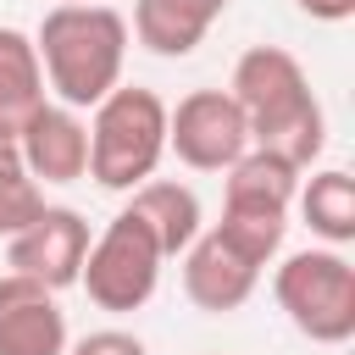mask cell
<instances>
[{"label":"cell","instance_id":"cell-1","mask_svg":"<svg viewBox=\"0 0 355 355\" xmlns=\"http://www.w3.org/2000/svg\"><path fill=\"white\" fill-rule=\"evenodd\" d=\"M227 94L239 100V111L250 122V144L277 150L300 172L316 166V155L327 144V116H322V100L311 94V78H305V67H300L294 50H283V44H250L233 61Z\"/></svg>","mask_w":355,"mask_h":355},{"label":"cell","instance_id":"cell-2","mask_svg":"<svg viewBox=\"0 0 355 355\" xmlns=\"http://www.w3.org/2000/svg\"><path fill=\"white\" fill-rule=\"evenodd\" d=\"M128 17L105 0H61L44 11L33 50L44 67V89L72 105V111H94L128 67Z\"/></svg>","mask_w":355,"mask_h":355},{"label":"cell","instance_id":"cell-3","mask_svg":"<svg viewBox=\"0 0 355 355\" xmlns=\"http://www.w3.org/2000/svg\"><path fill=\"white\" fill-rule=\"evenodd\" d=\"M166 155V100L144 83H116L89 111V178L111 194L155 178Z\"/></svg>","mask_w":355,"mask_h":355},{"label":"cell","instance_id":"cell-4","mask_svg":"<svg viewBox=\"0 0 355 355\" xmlns=\"http://www.w3.org/2000/svg\"><path fill=\"white\" fill-rule=\"evenodd\" d=\"M272 294H277V311L294 322V333H305L311 344L355 338V266L344 250L316 244V250L283 255V266L272 272Z\"/></svg>","mask_w":355,"mask_h":355},{"label":"cell","instance_id":"cell-5","mask_svg":"<svg viewBox=\"0 0 355 355\" xmlns=\"http://www.w3.org/2000/svg\"><path fill=\"white\" fill-rule=\"evenodd\" d=\"M161 266H166L161 244H155L150 227L122 205V211L89 239V255H83L78 283H83V294H89L100 311L128 316V311H144V305H150V294L161 288Z\"/></svg>","mask_w":355,"mask_h":355},{"label":"cell","instance_id":"cell-6","mask_svg":"<svg viewBox=\"0 0 355 355\" xmlns=\"http://www.w3.org/2000/svg\"><path fill=\"white\" fill-rule=\"evenodd\" d=\"M166 150L194 172H227L250 150V122L227 89H189L166 105Z\"/></svg>","mask_w":355,"mask_h":355},{"label":"cell","instance_id":"cell-7","mask_svg":"<svg viewBox=\"0 0 355 355\" xmlns=\"http://www.w3.org/2000/svg\"><path fill=\"white\" fill-rule=\"evenodd\" d=\"M89 255V222L72 205H44L28 227H17L6 239V272H22L44 288H72Z\"/></svg>","mask_w":355,"mask_h":355},{"label":"cell","instance_id":"cell-8","mask_svg":"<svg viewBox=\"0 0 355 355\" xmlns=\"http://www.w3.org/2000/svg\"><path fill=\"white\" fill-rule=\"evenodd\" d=\"M17 155H22V172L39 189L44 183H78V178H89V122H83V111H72L61 100H44L22 122Z\"/></svg>","mask_w":355,"mask_h":355},{"label":"cell","instance_id":"cell-9","mask_svg":"<svg viewBox=\"0 0 355 355\" xmlns=\"http://www.w3.org/2000/svg\"><path fill=\"white\" fill-rule=\"evenodd\" d=\"M261 261H250L233 239H222L216 227H200L194 233V244L183 250V294H189V305H200V311H211V316H222V311H239L250 294H255V283H261Z\"/></svg>","mask_w":355,"mask_h":355},{"label":"cell","instance_id":"cell-10","mask_svg":"<svg viewBox=\"0 0 355 355\" xmlns=\"http://www.w3.org/2000/svg\"><path fill=\"white\" fill-rule=\"evenodd\" d=\"M67 344L72 333L55 288L22 272H0V355H67Z\"/></svg>","mask_w":355,"mask_h":355},{"label":"cell","instance_id":"cell-11","mask_svg":"<svg viewBox=\"0 0 355 355\" xmlns=\"http://www.w3.org/2000/svg\"><path fill=\"white\" fill-rule=\"evenodd\" d=\"M222 178H227V183H222V211H244V216H288L305 172H300L294 161H283L277 150L250 144Z\"/></svg>","mask_w":355,"mask_h":355},{"label":"cell","instance_id":"cell-12","mask_svg":"<svg viewBox=\"0 0 355 355\" xmlns=\"http://www.w3.org/2000/svg\"><path fill=\"white\" fill-rule=\"evenodd\" d=\"M227 11V0H133V22L128 33L150 50V55H189L200 50V39L216 28V17Z\"/></svg>","mask_w":355,"mask_h":355},{"label":"cell","instance_id":"cell-13","mask_svg":"<svg viewBox=\"0 0 355 355\" xmlns=\"http://www.w3.org/2000/svg\"><path fill=\"white\" fill-rule=\"evenodd\" d=\"M128 211L150 227V239L161 244L166 261L183 255V250L194 244V233L205 227V216H200V194H194L189 183H178V178H144L139 189H128Z\"/></svg>","mask_w":355,"mask_h":355},{"label":"cell","instance_id":"cell-14","mask_svg":"<svg viewBox=\"0 0 355 355\" xmlns=\"http://www.w3.org/2000/svg\"><path fill=\"white\" fill-rule=\"evenodd\" d=\"M44 100H50V89H44V67H39L33 33L0 28V139H17L22 122Z\"/></svg>","mask_w":355,"mask_h":355},{"label":"cell","instance_id":"cell-15","mask_svg":"<svg viewBox=\"0 0 355 355\" xmlns=\"http://www.w3.org/2000/svg\"><path fill=\"white\" fill-rule=\"evenodd\" d=\"M294 205H300L305 227H311L322 244L344 250V244L355 239V178H349L344 166H322V172L300 178Z\"/></svg>","mask_w":355,"mask_h":355},{"label":"cell","instance_id":"cell-16","mask_svg":"<svg viewBox=\"0 0 355 355\" xmlns=\"http://www.w3.org/2000/svg\"><path fill=\"white\" fill-rule=\"evenodd\" d=\"M39 211H44V189L22 166H0V239H11L17 227H28Z\"/></svg>","mask_w":355,"mask_h":355},{"label":"cell","instance_id":"cell-17","mask_svg":"<svg viewBox=\"0 0 355 355\" xmlns=\"http://www.w3.org/2000/svg\"><path fill=\"white\" fill-rule=\"evenodd\" d=\"M67 355H150V349H144V338L128 333V327H94V333H83V338H72Z\"/></svg>","mask_w":355,"mask_h":355},{"label":"cell","instance_id":"cell-18","mask_svg":"<svg viewBox=\"0 0 355 355\" xmlns=\"http://www.w3.org/2000/svg\"><path fill=\"white\" fill-rule=\"evenodd\" d=\"M311 22H349L355 17V0H294Z\"/></svg>","mask_w":355,"mask_h":355},{"label":"cell","instance_id":"cell-19","mask_svg":"<svg viewBox=\"0 0 355 355\" xmlns=\"http://www.w3.org/2000/svg\"><path fill=\"white\" fill-rule=\"evenodd\" d=\"M0 166H22V155H17V139H0Z\"/></svg>","mask_w":355,"mask_h":355}]
</instances>
